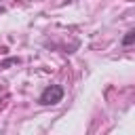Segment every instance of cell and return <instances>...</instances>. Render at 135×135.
Segmentation results:
<instances>
[{
    "label": "cell",
    "mask_w": 135,
    "mask_h": 135,
    "mask_svg": "<svg viewBox=\"0 0 135 135\" xmlns=\"http://www.w3.org/2000/svg\"><path fill=\"white\" fill-rule=\"evenodd\" d=\"M61 99H63V89H61L59 84L46 86V89L40 93V97H38V101H40L42 105H55V103H59Z\"/></svg>",
    "instance_id": "1"
},
{
    "label": "cell",
    "mask_w": 135,
    "mask_h": 135,
    "mask_svg": "<svg viewBox=\"0 0 135 135\" xmlns=\"http://www.w3.org/2000/svg\"><path fill=\"white\" fill-rule=\"evenodd\" d=\"M133 40H135V32L131 30V32H127V36L122 38V46H131V44H133Z\"/></svg>",
    "instance_id": "2"
},
{
    "label": "cell",
    "mask_w": 135,
    "mask_h": 135,
    "mask_svg": "<svg viewBox=\"0 0 135 135\" xmlns=\"http://www.w3.org/2000/svg\"><path fill=\"white\" fill-rule=\"evenodd\" d=\"M0 13H2V8H0Z\"/></svg>",
    "instance_id": "3"
}]
</instances>
